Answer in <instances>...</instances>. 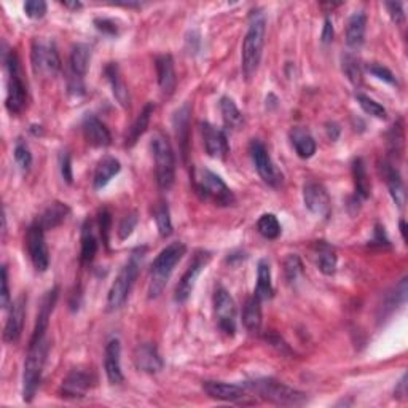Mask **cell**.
<instances>
[{"mask_svg":"<svg viewBox=\"0 0 408 408\" xmlns=\"http://www.w3.org/2000/svg\"><path fill=\"white\" fill-rule=\"evenodd\" d=\"M48 351L50 340L47 335L31 337L24 360V373H22V400L27 404H31L36 398Z\"/></svg>","mask_w":408,"mask_h":408,"instance_id":"6da1fadb","label":"cell"},{"mask_svg":"<svg viewBox=\"0 0 408 408\" xmlns=\"http://www.w3.org/2000/svg\"><path fill=\"white\" fill-rule=\"evenodd\" d=\"M143 255H146V247H137V249L133 251V254H131L129 260L125 263V267L120 269V273L117 274V278H115L107 294L106 309L108 313L117 311L128 300L131 290H133L137 281V276H139Z\"/></svg>","mask_w":408,"mask_h":408,"instance_id":"7a4b0ae2","label":"cell"},{"mask_svg":"<svg viewBox=\"0 0 408 408\" xmlns=\"http://www.w3.org/2000/svg\"><path fill=\"white\" fill-rule=\"evenodd\" d=\"M265 32H267V21L265 16L260 11H254L251 15L249 29L243 42V73L246 80H252L255 77L262 61L263 45H265Z\"/></svg>","mask_w":408,"mask_h":408,"instance_id":"3957f363","label":"cell"},{"mask_svg":"<svg viewBox=\"0 0 408 408\" xmlns=\"http://www.w3.org/2000/svg\"><path fill=\"white\" fill-rule=\"evenodd\" d=\"M187 246L176 241L166 246L164 249L160 252L158 257L155 258L150 268V286H148V298H157L164 290L166 284L171 278L172 272L177 263L182 260V257L185 255Z\"/></svg>","mask_w":408,"mask_h":408,"instance_id":"277c9868","label":"cell"},{"mask_svg":"<svg viewBox=\"0 0 408 408\" xmlns=\"http://www.w3.org/2000/svg\"><path fill=\"white\" fill-rule=\"evenodd\" d=\"M244 388L274 405L298 407L307 402V394L287 386V384L274 380V378H258L254 381H247Z\"/></svg>","mask_w":408,"mask_h":408,"instance_id":"5b68a950","label":"cell"},{"mask_svg":"<svg viewBox=\"0 0 408 408\" xmlns=\"http://www.w3.org/2000/svg\"><path fill=\"white\" fill-rule=\"evenodd\" d=\"M195 190L203 201H211L220 208H228L237 203L233 192L222 181L220 176L209 169H198L195 172Z\"/></svg>","mask_w":408,"mask_h":408,"instance_id":"8992f818","label":"cell"},{"mask_svg":"<svg viewBox=\"0 0 408 408\" xmlns=\"http://www.w3.org/2000/svg\"><path fill=\"white\" fill-rule=\"evenodd\" d=\"M152 153L155 160V174L157 183L162 190H169L176 181V157L168 136L160 133L152 137Z\"/></svg>","mask_w":408,"mask_h":408,"instance_id":"52a82bcc","label":"cell"},{"mask_svg":"<svg viewBox=\"0 0 408 408\" xmlns=\"http://www.w3.org/2000/svg\"><path fill=\"white\" fill-rule=\"evenodd\" d=\"M5 64L8 69V83H7V106L10 113H21L27 104V86L22 80V71L18 59V55L15 51H10Z\"/></svg>","mask_w":408,"mask_h":408,"instance_id":"ba28073f","label":"cell"},{"mask_svg":"<svg viewBox=\"0 0 408 408\" xmlns=\"http://www.w3.org/2000/svg\"><path fill=\"white\" fill-rule=\"evenodd\" d=\"M32 67L37 76L55 77L61 71V57L55 42L36 38L32 43Z\"/></svg>","mask_w":408,"mask_h":408,"instance_id":"9c48e42d","label":"cell"},{"mask_svg":"<svg viewBox=\"0 0 408 408\" xmlns=\"http://www.w3.org/2000/svg\"><path fill=\"white\" fill-rule=\"evenodd\" d=\"M249 153L252 158V163H254L255 169L258 172V176L262 177L263 182L268 183L269 187H279L283 183V172H281L276 164L273 163L272 157L267 150L265 143L260 142L258 139H252L249 143Z\"/></svg>","mask_w":408,"mask_h":408,"instance_id":"30bf717a","label":"cell"},{"mask_svg":"<svg viewBox=\"0 0 408 408\" xmlns=\"http://www.w3.org/2000/svg\"><path fill=\"white\" fill-rule=\"evenodd\" d=\"M211 260V252L208 251H197L192 258L190 265L185 269V273L182 274V278L176 286L174 290V300L177 303H185L188 298L192 297L195 284H197L198 276L201 272L208 267V263Z\"/></svg>","mask_w":408,"mask_h":408,"instance_id":"8fae6325","label":"cell"},{"mask_svg":"<svg viewBox=\"0 0 408 408\" xmlns=\"http://www.w3.org/2000/svg\"><path fill=\"white\" fill-rule=\"evenodd\" d=\"M214 309L218 329L228 337H234V333H237V303L225 287L218 286L216 289Z\"/></svg>","mask_w":408,"mask_h":408,"instance_id":"7c38bea8","label":"cell"},{"mask_svg":"<svg viewBox=\"0 0 408 408\" xmlns=\"http://www.w3.org/2000/svg\"><path fill=\"white\" fill-rule=\"evenodd\" d=\"M26 246L34 268H36L38 273L47 272L50 267V252L47 243H45V230L40 227L37 222H34L32 225L27 228Z\"/></svg>","mask_w":408,"mask_h":408,"instance_id":"4fadbf2b","label":"cell"},{"mask_svg":"<svg viewBox=\"0 0 408 408\" xmlns=\"http://www.w3.org/2000/svg\"><path fill=\"white\" fill-rule=\"evenodd\" d=\"M201 128V136H203V143L206 148V153L209 155L211 158L216 160H227L230 153V146L225 133L217 126L211 125L208 122H203L199 125Z\"/></svg>","mask_w":408,"mask_h":408,"instance_id":"5bb4252c","label":"cell"},{"mask_svg":"<svg viewBox=\"0 0 408 408\" xmlns=\"http://www.w3.org/2000/svg\"><path fill=\"white\" fill-rule=\"evenodd\" d=\"M303 203L314 216L327 217L330 212V195L323 183L308 182L303 187Z\"/></svg>","mask_w":408,"mask_h":408,"instance_id":"9a60e30c","label":"cell"},{"mask_svg":"<svg viewBox=\"0 0 408 408\" xmlns=\"http://www.w3.org/2000/svg\"><path fill=\"white\" fill-rule=\"evenodd\" d=\"M94 377L85 370H72L62 380L61 398L64 399H82L93 388Z\"/></svg>","mask_w":408,"mask_h":408,"instance_id":"2e32d148","label":"cell"},{"mask_svg":"<svg viewBox=\"0 0 408 408\" xmlns=\"http://www.w3.org/2000/svg\"><path fill=\"white\" fill-rule=\"evenodd\" d=\"M26 304H27L26 295L16 298L13 304H11V311L3 329V340L7 343L15 344L20 342V338L22 335V327H24Z\"/></svg>","mask_w":408,"mask_h":408,"instance_id":"e0dca14e","label":"cell"},{"mask_svg":"<svg viewBox=\"0 0 408 408\" xmlns=\"http://www.w3.org/2000/svg\"><path fill=\"white\" fill-rule=\"evenodd\" d=\"M104 370L111 384L123 383L125 377L122 372V343L118 338H112L106 344L104 351Z\"/></svg>","mask_w":408,"mask_h":408,"instance_id":"ac0fdd59","label":"cell"},{"mask_svg":"<svg viewBox=\"0 0 408 408\" xmlns=\"http://www.w3.org/2000/svg\"><path fill=\"white\" fill-rule=\"evenodd\" d=\"M190 115H192L190 102H183L174 113V129L183 162H187L188 147H190Z\"/></svg>","mask_w":408,"mask_h":408,"instance_id":"d6986e66","label":"cell"},{"mask_svg":"<svg viewBox=\"0 0 408 408\" xmlns=\"http://www.w3.org/2000/svg\"><path fill=\"white\" fill-rule=\"evenodd\" d=\"M83 136L91 147H108L112 143V136L107 126L94 115H86L82 123Z\"/></svg>","mask_w":408,"mask_h":408,"instance_id":"ffe728a7","label":"cell"},{"mask_svg":"<svg viewBox=\"0 0 408 408\" xmlns=\"http://www.w3.org/2000/svg\"><path fill=\"white\" fill-rule=\"evenodd\" d=\"M134 364L137 369L146 373H158L164 362L153 343H142L134 351Z\"/></svg>","mask_w":408,"mask_h":408,"instance_id":"44dd1931","label":"cell"},{"mask_svg":"<svg viewBox=\"0 0 408 408\" xmlns=\"http://www.w3.org/2000/svg\"><path fill=\"white\" fill-rule=\"evenodd\" d=\"M204 393L211 399L223 400V402H239L246 398V388L239 384H230L223 381H204Z\"/></svg>","mask_w":408,"mask_h":408,"instance_id":"7402d4cb","label":"cell"},{"mask_svg":"<svg viewBox=\"0 0 408 408\" xmlns=\"http://www.w3.org/2000/svg\"><path fill=\"white\" fill-rule=\"evenodd\" d=\"M155 67H157V77L158 86L162 90V94L169 97L176 90V71H174V61H172L171 55H162L155 59Z\"/></svg>","mask_w":408,"mask_h":408,"instance_id":"603a6c76","label":"cell"},{"mask_svg":"<svg viewBox=\"0 0 408 408\" xmlns=\"http://www.w3.org/2000/svg\"><path fill=\"white\" fill-rule=\"evenodd\" d=\"M381 174H383V179L386 181L388 183V188H389V193L391 197H393L394 203L398 204V208H404L405 204V199H407V193H405V185H404V181H402V176L398 168H394L393 164H389L384 162L381 166Z\"/></svg>","mask_w":408,"mask_h":408,"instance_id":"cb8c5ba5","label":"cell"},{"mask_svg":"<svg viewBox=\"0 0 408 408\" xmlns=\"http://www.w3.org/2000/svg\"><path fill=\"white\" fill-rule=\"evenodd\" d=\"M104 76L111 83L112 93L115 96V99L118 101V104L128 108L131 104V97H129V91L128 86H126L125 80L120 73V67L115 64V62H108V64L104 67Z\"/></svg>","mask_w":408,"mask_h":408,"instance_id":"d4e9b609","label":"cell"},{"mask_svg":"<svg viewBox=\"0 0 408 408\" xmlns=\"http://www.w3.org/2000/svg\"><path fill=\"white\" fill-rule=\"evenodd\" d=\"M367 29V15L364 11H356L348 20L346 26V43L349 48L359 50L364 45Z\"/></svg>","mask_w":408,"mask_h":408,"instance_id":"484cf974","label":"cell"},{"mask_svg":"<svg viewBox=\"0 0 408 408\" xmlns=\"http://www.w3.org/2000/svg\"><path fill=\"white\" fill-rule=\"evenodd\" d=\"M122 171V164L115 157H104L96 166L93 176L94 190H102L118 172Z\"/></svg>","mask_w":408,"mask_h":408,"instance_id":"4316f807","label":"cell"},{"mask_svg":"<svg viewBox=\"0 0 408 408\" xmlns=\"http://www.w3.org/2000/svg\"><path fill=\"white\" fill-rule=\"evenodd\" d=\"M69 214H71V208H69L66 203L55 201V203H51L48 208L43 211V214L37 218V223L47 232V230L59 227L61 223L66 220V217Z\"/></svg>","mask_w":408,"mask_h":408,"instance_id":"83f0119b","label":"cell"},{"mask_svg":"<svg viewBox=\"0 0 408 408\" xmlns=\"http://www.w3.org/2000/svg\"><path fill=\"white\" fill-rule=\"evenodd\" d=\"M314 251H316V258H318L319 272L325 276L335 274L337 263H338L335 247L327 244L325 241H318V243L314 244Z\"/></svg>","mask_w":408,"mask_h":408,"instance_id":"f1b7e54d","label":"cell"},{"mask_svg":"<svg viewBox=\"0 0 408 408\" xmlns=\"http://www.w3.org/2000/svg\"><path fill=\"white\" fill-rule=\"evenodd\" d=\"M80 243H82V249H80V263H82V265H90V263L94 260L97 249H99V244H97V239L93 232V223L90 220H86L83 223Z\"/></svg>","mask_w":408,"mask_h":408,"instance_id":"f546056e","label":"cell"},{"mask_svg":"<svg viewBox=\"0 0 408 408\" xmlns=\"http://www.w3.org/2000/svg\"><path fill=\"white\" fill-rule=\"evenodd\" d=\"M290 141H292V146H294L297 155L303 160H308L311 158L313 155L316 153V141L314 137L309 134L308 129L304 128H294L290 131Z\"/></svg>","mask_w":408,"mask_h":408,"instance_id":"4dcf8cb0","label":"cell"},{"mask_svg":"<svg viewBox=\"0 0 408 408\" xmlns=\"http://www.w3.org/2000/svg\"><path fill=\"white\" fill-rule=\"evenodd\" d=\"M91 61V48L85 43H77L71 51V71L73 78L83 80L88 73Z\"/></svg>","mask_w":408,"mask_h":408,"instance_id":"1f68e13d","label":"cell"},{"mask_svg":"<svg viewBox=\"0 0 408 408\" xmlns=\"http://www.w3.org/2000/svg\"><path fill=\"white\" fill-rule=\"evenodd\" d=\"M153 112H155V104L153 102H147L141 111V113L137 115L133 126H131L128 131V136H126V147H133L134 143L141 139V136L146 133L148 128V123H150Z\"/></svg>","mask_w":408,"mask_h":408,"instance_id":"d6a6232c","label":"cell"},{"mask_svg":"<svg viewBox=\"0 0 408 408\" xmlns=\"http://www.w3.org/2000/svg\"><path fill=\"white\" fill-rule=\"evenodd\" d=\"M274 289L272 283V268L267 260H260L257 265V287L254 295L260 302L269 300L273 297Z\"/></svg>","mask_w":408,"mask_h":408,"instance_id":"836d02e7","label":"cell"},{"mask_svg":"<svg viewBox=\"0 0 408 408\" xmlns=\"http://www.w3.org/2000/svg\"><path fill=\"white\" fill-rule=\"evenodd\" d=\"M353 179H354V188H356V197L359 199L370 198L372 193V183L367 174V166L362 158H354L353 162Z\"/></svg>","mask_w":408,"mask_h":408,"instance_id":"e575fe53","label":"cell"},{"mask_svg":"<svg viewBox=\"0 0 408 408\" xmlns=\"http://www.w3.org/2000/svg\"><path fill=\"white\" fill-rule=\"evenodd\" d=\"M243 324L251 333H258L262 327V302L255 295L247 298L243 309Z\"/></svg>","mask_w":408,"mask_h":408,"instance_id":"d590c367","label":"cell"},{"mask_svg":"<svg viewBox=\"0 0 408 408\" xmlns=\"http://www.w3.org/2000/svg\"><path fill=\"white\" fill-rule=\"evenodd\" d=\"M218 107H220L222 120H223V125H225V128L237 131L243 126L244 123L243 113H241V111L238 108V106L234 104V101L232 99V97L223 96L220 102H218Z\"/></svg>","mask_w":408,"mask_h":408,"instance_id":"8d00e7d4","label":"cell"},{"mask_svg":"<svg viewBox=\"0 0 408 408\" xmlns=\"http://www.w3.org/2000/svg\"><path fill=\"white\" fill-rule=\"evenodd\" d=\"M155 222H157L158 233L162 238H169L172 234V220H171V212L169 206L164 199L158 201V204L153 209Z\"/></svg>","mask_w":408,"mask_h":408,"instance_id":"74e56055","label":"cell"},{"mask_svg":"<svg viewBox=\"0 0 408 408\" xmlns=\"http://www.w3.org/2000/svg\"><path fill=\"white\" fill-rule=\"evenodd\" d=\"M257 230L263 238L276 239L281 234V223L274 214H263L257 222Z\"/></svg>","mask_w":408,"mask_h":408,"instance_id":"f35d334b","label":"cell"},{"mask_svg":"<svg viewBox=\"0 0 408 408\" xmlns=\"http://www.w3.org/2000/svg\"><path fill=\"white\" fill-rule=\"evenodd\" d=\"M343 72L344 76L348 77L349 82H351L354 86H360L362 82H364V77H362V66L358 57L354 55H343Z\"/></svg>","mask_w":408,"mask_h":408,"instance_id":"ab89813d","label":"cell"},{"mask_svg":"<svg viewBox=\"0 0 408 408\" xmlns=\"http://www.w3.org/2000/svg\"><path fill=\"white\" fill-rule=\"evenodd\" d=\"M356 101H358V104L360 106L362 111H364L367 115H372V117H375L378 120H386L388 118V111L384 108L380 102H377L375 99H372V97L365 96V94H356Z\"/></svg>","mask_w":408,"mask_h":408,"instance_id":"60d3db41","label":"cell"},{"mask_svg":"<svg viewBox=\"0 0 408 408\" xmlns=\"http://www.w3.org/2000/svg\"><path fill=\"white\" fill-rule=\"evenodd\" d=\"M13 155H15V162L18 163L20 168L22 171H29V168H31V164H32V153L31 150H29L27 143L24 141L22 139L16 141Z\"/></svg>","mask_w":408,"mask_h":408,"instance_id":"b9f144b4","label":"cell"},{"mask_svg":"<svg viewBox=\"0 0 408 408\" xmlns=\"http://www.w3.org/2000/svg\"><path fill=\"white\" fill-rule=\"evenodd\" d=\"M284 273H286V279L289 283H294V281L298 279V276L303 273V265L300 257L292 254L286 258L284 262Z\"/></svg>","mask_w":408,"mask_h":408,"instance_id":"7bdbcfd3","label":"cell"},{"mask_svg":"<svg viewBox=\"0 0 408 408\" xmlns=\"http://www.w3.org/2000/svg\"><path fill=\"white\" fill-rule=\"evenodd\" d=\"M136 225H137V212L133 211V212H129V214H126L122 218V222H120L118 238L122 241H125L126 238H129L131 234H133Z\"/></svg>","mask_w":408,"mask_h":408,"instance_id":"ee69618b","label":"cell"},{"mask_svg":"<svg viewBox=\"0 0 408 408\" xmlns=\"http://www.w3.org/2000/svg\"><path fill=\"white\" fill-rule=\"evenodd\" d=\"M24 13L27 18L40 20L47 13V2L43 0H27L24 3Z\"/></svg>","mask_w":408,"mask_h":408,"instance_id":"f6af8a7d","label":"cell"},{"mask_svg":"<svg viewBox=\"0 0 408 408\" xmlns=\"http://www.w3.org/2000/svg\"><path fill=\"white\" fill-rule=\"evenodd\" d=\"M97 223H99V232L102 237V243L108 247V239H111V228H112V216L107 209H102L97 217Z\"/></svg>","mask_w":408,"mask_h":408,"instance_id":"bcb514c9","label":"cell"},{"mask_svg":"<svg viewBox=\"0 0 408 408\" xmlns=\"http://www.w3.org/2000/svg\"><path fill=\"white\" fill-rule=\"evenodd\" d=\"M367 69H369V72L373 77H377L378 80H383L384 83L393 85V86L398 85V78H395L394 73L391 72L388 67H384L381 64H370Z\"/></svg>","mask_w":408,"mask_h":408,"instance_id":"7dc6e473","label":"cell"},{"mask_svg":"<svg viewBox=\"0 0 408 408\" xmlns=\"http://www.w3.org/2000/svg\"><path fill=\"white\" fill-rule=\"evenodd\" d=\"M388 146H389L391 153H395V155L402 153V147H404V133H402V128L399 125H395L393 131H391Z\"/></svg>","mask_w":408,"mask_h":408,"instance_id":"c3c4849f","label":"cell"},{"mask_svg":"<svg viewBox=\"0 0 408 408\" xmlns=\"http://www.w3.org/2000/svg\"><path fill=\"white\" fill-rule=\"evenodd\" d=\"M10 304V287H8V268L2 267V292H0V307L7 309Z\"/></svg>","mask_w":408,"mask_h":408,"instance_id":"681fc988","label":"cell"},{"mask_svg":"<svg viewBox=\"0 0 408 408\" xmlns=\"http://www.w3.org/2000/svg\"><path fill=\"white\" fill-rule=\"evenodd\" d=\"M94 26L97 31H101L102 34H107V36H117L118 34V26L115 24L112 20L107 18H96Z\"/></svg>","mask_w":408,"mask_h":408,"instance_id":"f907efd6","label":"cell"},{"mask_svg":"<svg viewBox=\"0 0 408 408\" xmlns=\"http://www.w3.org/2000/svg\"><path fill=\"white\" fill-rule=\"evenodd\" d=\"M386 8H388L391 18H393L394 22H398V24H402V22L405 21L404 5H402L400 2H388Z\"/></svg>","mask_w":408,"mask_h":408,"instance_id":"816d5d0a","label":"cell"},{"mask_svg":"<svg viewBox=\"0 0 408 408\" xmlns=\"http://www.w3.org/2000/svg\"><path fill=\"white\" fill-rule=\"evenodd\" d=\"M61 176L67 183L73 182V172H72V162L69 153H62L61 155Z\"/></svg>","mask_w":408,"mask_h":408,"instance_id":"f5cc1de1","label":"cell"},{"mask_svg":"<svg viewBox=\"0 0 408 408\" xmlns=\"http://www.w3.org/2000/svg\"><path fill=\"white\" fill-rule=\"evenodd\" d=\"M321 38H323V43H330L332 40H333V22L330 18H325L324 21V29H323V36H321Z\"/></svg>","mask_w":408,"mask_h":408,"instance_id":"db71d44e","label":"cell"},{"mask_svg":"<svg viewBox=\"0 0 408 408\" xmlns=\"http://www.w3.org/2000/svg\"><path fill=\"white\" fill-rule=\"evenodd\" d=\"M394 398L404 400L407 399V373H404L400 378V381L398 383V388L394 391Z\"/></svg>","mask_w":408,"mask_h":408,"instance_id":"11a10c76","label":"cell"},{"mask_svg":"<svg viewBox=\"0 0 408 408\" xmlns=\"http://www.w3.org/2000/svg\"><path fill=\"white\" fill-rule=\"evenodd\" d=\"M373 244H378V246H391L389 244V239L386 238V233H384V228L381 227V225H377V228H375V239L372 241Z\"/></svg>","mask_w":408,"mask_h":408,"instance_id":"9f6ffc18","label":"cell"},{"mask_svg":"<svg viewBox=\"0 0 408 408\" xmlns=\"http://www.w3.org/2000/svg\"><path fill=\"white\" fill-rule=\"evenodd\" d=\"M327 133H329V137L332 141H337L338 136H340V128L335 123H329L327 125Z\"/></svg>","mask_w":408,"mask_h":408,"instance_id":"6f0895ef","label":"cell"},{"mask_svg":"<svg viewBox=\"0 0 408 408\" xmlns=\"http://www.w3.org/2000/svg\"><path fill=\"white\" fill-rule=\"evenodd\" d=\"M62 5H64L66 8H71V10H80V8H83V3L82 2H77V0H73V2H64V0H62L61 2Z\"/></svg>","mask_w":408,"mask_h":408,"instance_id":"680465c9","label":"cell"},{"mask_svg":"<svg viewBox=\"0 0 408 408\" xmlns=\"http://www.w3.org/2000/svg\"><path fill=\"white\" fill-rule=\"evenodd\" d=\"M399 225H400V233H402V239H404V241H407V222L404 220V218H402V220H400V223H399Z\"/></svg>","mask_w":408,"mask_h":408,"instance_id":"91938a15","label":"cell"}]
</instances>
